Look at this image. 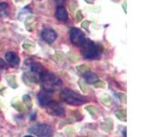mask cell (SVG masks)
<instances>
[{
    "label": "cell",
    "instance_id": "1",
    "mask_svg": "<svg viewBox=\"0 0 146 137\" xmlns=\"http://www.w3.org/2000/svg\"><path fill=\"white\" fill-rule=\"evenodd\" d=\"M81 54L85 59H98L102 54L103 48L99 44H96L90 39H86L80 45Z\"/></svg>",
    "mask_w": 146,
    "mask_h": 137
},
{
    "label": "cell",
    "instance_id": "2",
    "mask_svg": "<svg viewBox=\"0 0 146 137\" xmlns=\"http://www.w3.org/2000/svg\"><path fill=\"white\" fill-rule=\"evenodd\" d=\"M39 80L42 88L47 92L54 91L62 85V81L58 77H56L52 73H49L47 71H43L39 75Z\"/></svg>",
    "mask_w": 146,
    "mask_h": 137
},
{
    "label": "cell",
    "instance_id": "3",
    "mask_svg": "<svg viewBox=\"0 0 146 137\" xmlns=\"http://www.w3.org/2000/svg\"><path fill=\"white\" fill-rule=\"evenodd\" d=\"M60 97L62 100H64L66 103L70 105H81L85 103L87 100L86 97L82 96L80 94L76 93L75 91L70 90H63L60 93Z\"/></svg>",
    "mask_w": 146,
    "mask_h": 137
},
{
    "label": "cell",
    "instance_id": "4",
    "mask_svg": "<svg viewBox=\"0 0 146 137\" xmlns=\"http://www.w3.org/2000/svg\"><path fill=\"white\" fill-rule=\"evenodd\" d=\"M29 132L39 137H48L53 134L52 128L45 123H38L29 128Z\"/></svg>",
    "mask_w": 146,
    "mask_h": 137
},
{
    "label": "cell",
    "instance_id": "5",
    "mask_svg": "<svg viewBox=\"0 0 146 137\" xmlns=\"http://www.w3.org/2000/svg\"><path fill=\"white\" fill-rule=\"evenodd\" d=\"M70 41L72 44H74L76 46H80L83 43V41L85 40V35L80 29L73 27L70 31Z\"/></svg>",
    "mask_w": 146,
    "mask_h": 137
},
{
    "label": "cell",
    "instance_id": "6",
    "mask_svg": "<svg viewBox=\"0 0 146 137\" xmlns=\"http://www.w3.org/2000/svg\"><path fill=\"white\" fill-rule=\"evenodd\" d=\"M46 110L47 112L50 114V115L53 116H62L64 114V109L62 106H60L58 103H57L56 102H50L47 106H46Z\"/></svg>",
    "mask_w": 146,
    "mask_h": 137
},
{
    "label": "cell",
    "instance_id": "7",
    "mask_svg": "<svg viewBox=\"0 0 146 137\" xmlns=\"http://www.w3.org/2000/svg\"><path fill=\"white\" fill-rule=\"evenodd\" d=\"M41 35H42L43 39L48 43H53L57 39V33L49 27H45L41 32Z\"/></svg>",
    "mask_w": 146,
    "mask_h": 137
},
{
    "label": "cell",
    "instance_id": "8",
    "mask_svg": "<svg viewBox=\"0 0 146 137\" xmlns=\"http://www.w3.org/2000/svg\"><path fill=\"white\" fill-rule=\"evenodd\" d=\"M6 59L7 62L9 64V66L12 68H17L18 65H19V58L14 52H7L6 54Z\"/></svg>",
    "mask_w": 146,
    "mask_h": 137
},
{
    "label": "cell",
    "instance_id": "9",
    "mask_svg": "<svg viewBox=\"0 0 146 137\" xmlns=\"http://www.w3.org/2000/svg\"><path fill=\"white\" fill-rule=\"evenodd\" d=\"M38 102L42 107H46L47 105L52 102V99L50 97V95L48 92H40L38 95Z\"/></svg>",
    "mask_w": 146,
    "mask_h": 137
},
{
    "label": "cell",
    "instance_id": "10",
    "mask_svg": "<svg viewBox=\"0 0 146 137\" xmlns=\"http://www.w3.org/2000/svg\"><path fill=\"white\" fill-rule=\"evenodd\" d=\"M58 20L60 21H66L68 19V12L66 8L64 7H58L56 9V13H55Z\"/></svg>",
    "mask_w": 146,
    "mask_h": 137
},
{
    "label": "cell",
    "instance_id": "11",
    "mask_svg": "<svg viewBox=\"0 0 146 137\" xmlns=\"http://www.w3.org/2000/svg\"><path fill=\"white\" fill-rule=\"evenodd\" d=\"M85 80L86 81L88 82V83H90V84H94L95 82H97L99 80H98V76L95 75L94 73L92 72H87L85 74Z\"/></svg>",
    "mask_w": 146,
    "mask_h": 137
},
{
    "label": "cell",
    "instance_id": "12",
    "mask_svg": "<svg viewBox=\"0 0 146 137\" xmlns=\"http://www.w3.org/2000/svg\"><path fill=\"white\" fill-rule=\"evenodd\" d=\"M112 128H113V122L111 119H107L104 122L102 123V129L106 132H111L112 130Z\"/></svg>",
    "mask_w": 146,
    "mask_h": 137
},
{
    "label": "cell",
    "instance_id": "13",
    "mask_svg": "<svg viewBox=\"0 0 146 137\" xmlns=\"http://www.w3.org/2000/svg\"><path fill=\"white\" fill-rule=\"evenodd\" d=\"M12 106L15 108L17 111L18 112H24L26 111V107L24 105L22 104V102H18V100H16V102H12Z\"/></svg>",
    "mask_w": 146,
    "mask_h": 137
},
{
    "label": "cell",
    "instance_id": "14",
    "mask_svg": "<svg viewBox=\"0 0 146 137\" xmlns=\"http://www.w3.org/2000/svg\"><path fill=\"white\" fill-rule=\"evenodd\" d=\"M7 7H8V5L7 3H0V19L2 17H4L5 16L7 15Z\"/></svg>",
    "mask_w": 146,
    "mask_h": 137
},
{
    "label": "cell",
    "instance_id": "15",
    "mask_svg": "<svg viewBox=\"0 0 146 137\" xmlns=\"http://www.w3.org/2000/svg\"><path fill=\"white\" fill-rule=\"evenodd\" d=\"M7 81L8 82V84L10 85L12 88H17V84L16 82V77L13 75H9L7 77Z\"/></svg>",
    "mask_w": 146,
    "mask_h": 137
},
{
    "label": "cell",
    "instance_id": "16",
    "mask_svg": "<svg viewBox=\"0 0 146 137\" xmlns=\"http://www.w3.org/2000/svg\"><path fill=\"white\" fill-rule=\"evenodd\" d=\"M23 102L25 103L26 107L30 109L32 107V99L29 95H24L23 96Z\"/></svg>",
    "mask_w": 146,
    "mask_h": 137
},
{
    "label": "cell",
    "instance_id": "17",
    "mask_svg": "<svg viewBox=\"0 0 146 137\" xmlns=\"http://www.w3.org/2000/svg\"><path fill=\"white\" fill-rule=\"evenodd\" d=\"M86 111H88L90 114H92V115H96L98 112H99V109L96 107V106H93V105H88V106H86Z\"/></svg>",
    "mask_w": 146,
    "mask_h": 137
},
{
    "label": "cell",
    "instance_id": "18",
    "mask_svg": "<svg viewBox=\"0 0 146 137\" xmlns=\"http://www.w3.org/2000/svg\"><path fill=\"white\" fill-rule=\"evenodd\" d=\"M77 70H79L81 73H84V72H89L90 70V67L88 65H80V66H78L77 67Z\"/></svg>",
    "mask_w": 146,
    "mask_h": 137
},
{
    "label": "cell",
    "instance_id": "19",
    "mask_svg": "<svg viewBox=\"0 0 146 137\" xmlns=\"http://www.w3.org/2000/svg\"><path fill=\"white\" fill-rule=\"evenodd\" d=\"M116 116L121 121H126V112L125 111H119L116 112Z\"/></svg>",
    "mask_w": 146,
    "mask_h": 137
},
{
    "label": "cell",
    "instance_id": "20",
    "mask_svg": "<svg viewBox=\"0 0 146 137\" xmlns=\"http://www.w3.org/2000/svg\"><path fill=\"white\" fill-rule=\"evenodd\" d=\"M79 85H80V88L82 90V91H84V92H87V91L89 90L88 86H86V84L83 82V80H79Z\"/></svg>",
    "mask_w": 146,
    "mask_h": 137
},
{
    "label": "cell",
    "instance_id": "21",
    "mask_svg": "<svg viewBox=\"0 0 146 137\" xmlns=\"http://www.w3.org/2000/svg\"><path fill=\"white\" fill-rule=\"evenodd\" d=\"M35 47V45L31 42V41H27V42L23 45V48L26 49H34Z\"/></svg>",
    "mask_w": 146,
    "mask_h": 137
},
{
    "label": "cell",
    "instance_id": "22",
    "mask_svg": "<svg viewBox=\"0 0 146 137\" xmlns=\"http://www.w3.org/2000/svg\"><path fill=\"white\" fill-rule=\"evenodd\" d=\"M100 102H102L103 104H105V105H109L111 104V99H110L109 97H103V98H102L100 99Z\"/></svg>",
    "mask_w": 146,
    "mask_h": 137
},
{
    "label": "cell",
    "instance_id": "23",
    "mask_svg": "<svg viewBox=\"0 0 146 137\" xmlns=\"http://www.w3.org/2000/svg\"><path fill=\"white\" fill-rule=\"evenodd\" d=\"M94 86L96 87V88H104L105 87V83L103 81H97V82H95L94 83Z\"/></svg>",
    "mask_w": 146,
    "mask_h": 137
},
{
    "label": "cell",
    "instance_id": "24",
    "mask_svg": "<svg viewBox=\"0 0 146 137\" xmlns=\"http://www.w3.org/2000/svg\"><path fill=\"white\" fill-rule=\"evenodd\" d=\"M82 14H81V11L80 10H79L77 12V17H76V19H77V21H80V20H81L82 19Z\"/></svg>",
    "mask_w": 146,
    "mask_h": 137
},
{
    "label": "cell",
    "instance_id": "25",
    "mask_svg": "<svg viewBox=\"0 0 146 137\" xmlns=\"http://www.w3.org/2000/svg\"><path fill=\"white\" fill-rule=\"evenodd\" d=\"M6 65H7L6 62H5V61H3V59H2L1 58H0V70H2V68H4L5 67H6Z\"/></svg>",
    "mask_w": 146,
    "mask_h": 137
},
{
    "label": "cell",
    "instance_id": "26",
    "mask_svg": "<svg viewBox=\"0 0 146 137\" xmlns=\"http://www.w3.org/2000/svg\"><path fill=\"white\" fill-rule=\"evenodd\" d=\"M54 1L55 2H56L58 5V6L59 7H61L62 6V5L64 4V3H65L66 2V0H54Z\"/></svg>",
    "mask_w": 146,
    "mask_h": 137
},
{
    "label": "cell",
    "instance_id": "27",
    "mask_svg": "<svg viewBox=\"0 0 146 137\" xmlns=\"http://www.w3.org/2000/svg\"><path fill=\"white\" fill-rule=\"evenodd\" d=\"M89 25H90V22L89 21H84L83 23H82V27H84L85 29H88Z\"/></svg>",
    "mask_w": 146,
    "mask_h": 137
},
{
    "label": "cell",
    "instance_id": "28",
    "mask_svg": "<svg viewBox=\"0 0 146 137\" xmlns=\"http://www.w3.org/2000/svg\"><path fill=\"white\" fill-rule=\"evenodd\" d=\"M87 2H89V3H93L94 2V0H86Z\"/></svg>",
    "mask_w": 146,
    "mask_h": 137
},
{
    "label": "cell",
    "instance_id": "29",
    "mask_svg": "<svg viewBox=\"0 0 146 137\" xmlns=\"http://www.w3.org/2000/svg\"><path fill=\"white\" fill-rule=\"evenodd\" d=\"M123 8L125 9V12H127V11H126V3H124V4H123Z\"/></svg>",
    "mask_w": 146,
    "mask_h": 137
},
{
    "label": "cell",
    "instance_id": "30",
    "mask_svg": "<svg viewBox=\"0 0 146 137\" xmlns=\"http://www.w3.org/2000/svg\"><path fill=\"white\" fill-rule=\"evenodd\" d=\"M24 137H32V136H30V135H26V136H24Z\"/></svg>",
    "mask_w": 146,
    "mask_h": 137
},
{
    "label": "cell",
    "instance_id": "31",
    "mask_svg": "<svg viewBox=\"0 0 146 137\" xmlns=\"http://www.w3.org/2000/svg\"><path fill=\"white\" fill-rule=\"evenodd\" d=\"M0 137H1V135H0Z\"/></svg>",
    "mask_w": 146,
    "mask_h": 137
}]
</instances>
